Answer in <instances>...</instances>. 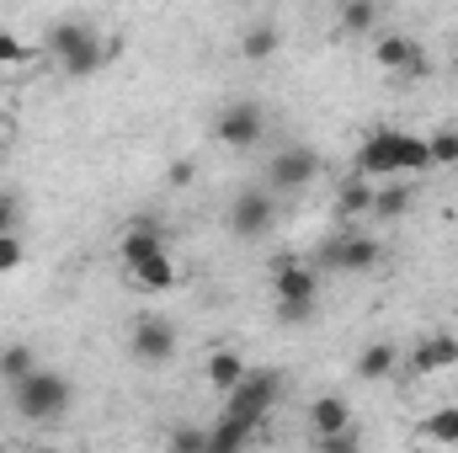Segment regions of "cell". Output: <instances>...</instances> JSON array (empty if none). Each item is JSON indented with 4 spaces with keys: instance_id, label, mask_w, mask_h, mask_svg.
Instances as JSON below:
<instances>
[{
    "instance_id": "6da1fadb",
    "label": "cell",
    "mask_w": 458,
    "mask_h": 453,
    "mask_svg": "<svg viewBox=\"0 0 458 453\" xmlns=\"http://www.w3.org/2000/svg\"><path fill=\"white\" fill-rule=\"evenodd\" d=\"M11 400H16V416L32 422V427H48V422H64L70 406H75V384L54 368H32L27 379L11 384Z\"/></svg>"
},
{
    "instance_id": "7a4b0ae2",
    "label": "cell",
    "mask_w": 458,
    "mask_h": 453,
    "mask_svg": "<svg viewBox=\"0 0 458 453\" xmlns=\"http://www.w3.org/2000/svg\"><path fill=\"white\" fill-rule=\"evenodd\" d=\"M48 54H54V64H59L70 81H91L97 70H107V54H113V48H107L86 21L64 16V21L48 27Z\"/></svg>"
},
{
    "instance_id": "3957f363",
    "label": "cell",
    "mask_w": 458,
    "mask_h": 453,
    "mask_svg": "<svg viewBox=\"0 0 458 453\" xmlns=\"http://www.w3.org/2000/svg\"><path fill=\"white\" fill-rule=\"evenodd\" d=\"M272 299H277V321H288V326L315 321V310H320V272L310 261H299V256L277 261L272 267Z\"/></svg>"
},
{
    "instance_id": "277c9868",
    "label": "cell",
    "mask_w": 458,
    "mask_h": 453,
    "mask_svg": "<svg viewBox=\"0 0 458 453\" xmlns=\"http://www.w3.org/2000/svg\"><path fill=\"white\" fill-rule=\"evenodd\" d=\"M277 400H283V373H277V368H245V379H240L234 389H225V411L256 422V427H261V416H267Z\"/></svg>"
},
{
    "instance_id": "5b68a950",
    "label": "cell",
    "mask_w": 458,
    "mask_h": 453,
    "mask_svg": "<svg viewBox=\"0 0 458 453\" xmlns=\"http://www.w3.org/2000/svg\"><path fill=\"white\" fill-rule=\"evenodd\" d=\"M277 219V198L272 187H245L234 203H229V235L234 240H261Z\"/></svg>"
},
{
    "instance_id": "8992f818",
    "label": "cell",
    "mask_w": 458,
    "mask_h": 453,
    "mask_svg": "<svg viewBox=\"0 0 458 453\" xmlns=\"http://www.w3.org/2000/svg\"><path fill=\"white\" fill-rule=\"evenodd\" d=\"M128 352L144 363V368H160L176 357V326L165 315H139L133 331H128Z\"/></svg>"
},
{
    "instance_id": "52a82bcc",
    "label": "cell",
    "mask_w": 458,
    "mask_h": 453,
    "mask_svg": "<svg viewBox=\"0 0 458 453\" xmlns=\"http://www.w3.org/2000/svg\"><path fill=\"white\" fill-rule=\"evenodd\" d=\"M315 171H320V155L304 150V144H288V150L272 155V166H267V187H272V192H299V187L315 182Z\"/></svg>"
},
{
    "instance_id": "ba28073f",
    "label": "cell",
    "mask_w": 458,
    "mask_h": 453,
    "mask_svg": "<svg viewBox=\"0 0 458 453\" xmlns=\"http://www.w3.org/2000/svg\"><path fill=\"white\" fill-rule=\"evenodd\" d=\"M373 59H378V70H389V75H411V81H421L432 64H427V48L416 43V38H405V32H384L378 43H373Z\"/></svg>"
},
{
    "instance_id": "9c48e42d",
    "label": "cell",
    "mask_w": 458,
    "mask_h": 453,
    "mask_svg": "<svg viewBox=\"0 0 458 453\" xmlns=\"http://www.w3.org/2000/svg\"><path fill=\"white\" fill-rule=\"evenodd\" d=\"M320 261L336 267V272H373V267L384 261V245H378L373 235H331Z\"/></svg>"
},
{
    "instance_id": "30bf717a",
    "label": "cell",
    "mask_w": 458,
    "mask_h": 453,
    "mask_svg": "<svg viewBox=\"0 0 458 453\" xmlns=\"http://www.w3.org/2000/svg\"><path fill=\"white\" fill-rule=\"evenodd\" d=\"M261 107L256 102H229L225 113H219V123H214V133H219V144H229V150H250V144H261Z\"/></svg>"
},
{
    "instance_id": "8fae6325",
    "label": "cell",
    "mask_w": 458,
    "mask_h": 453,
    "mask_svg": "<svg viewBox=\"0 0 458 453\" xmlns=\"http://www.w3.org/2000/svg\"><path fill=\"white\" fill-rule=\"evenodd\" d=\"M357 176H400L394 160V128H378L357 144Z\"/></svg>"
},
{
    "instance_id": "7c38bea8",
    "label": "cell",
    "mask_w": 458,
    "mask_h": 453,
    "mask_svg": "<svg viewBox=\"0 0 458 453\" xmlns=\"http://www.w3.org/2000/svg\"><path fill=\"white\" fill-rule=\"evenodd\" d=\"M128 272H133V288H144V294H171L182 283V267L171 261V251H155V256L133 261Z\"/></svg>"
},
{
    "instance_id": "4fadbf2b",
    "label": "cell",
    "mask_w": 458,
    "mask_h": 453,
    "mask_svg": "<svg viewBox=\"0 0 458 453\" xmlns=\"http://www.w3.org/2000/svg\"><path fill=\"white\" fill-rule=\"evenodd\" d=\"M411 368H416V373H443V368H458V337H448V331L427 337L416 352H411Z\"/></svg>"
},
{
    "instance_id": "5bb4252c",
    "label": "cell",
    "mask_w": 458,
    "mask_h": 453,
    "mask_svg": "<svg viewBox=\"0 0 458 453\" xmlns=\"http://www.w3.org/2000/svg\"><path fill=\"white\" fill-rule=\"evenodd\" d=\"M261 427L256 422H245V416H229V411H219V422L208 427V453H240L250 438H256Z\"/></svg>"
},
{
    "instance_id": "9a60e30c",
    "label": "cell",
    "mask_w": 458,
    "mask_h": 453,
    "mask_svg": "<svg viewBox=\"0 0 458 453\" xmlns=\"http://www.w3.org/2000/svg\"><path fill=\"white\" fill-rule=\"evenodd\" d=\"M342 427H352V406L342 395H320L310 406V438H326V432H342Z\"/></svg>"
},
{
    "instance_id": "2e32d148",
    "label": "cell",
    "mask_w": 458,
    "mask_h": 453,
    "mask_svg": "<svg viewBox=\"0 0 458 453\" xmlns=\"http://www.w3.org/2000/svg\"><path fill=\"white\" fill-rule=\"evenodd\" d=\"M394 368H400V352H394V341H373V346H362V352H357V379H368V384L389 379Z\"/></svg>"
},
{
    "instance_id": "e0dca14e",
    "label": "cell",
    "mask_w": 458,
    "mask_h": 453,
    "mask_svg": "<svg viewBox=\"0 0 458 453\" xmlns=\"http://www.w3.org/2000/svg\"><path fill=\"white\" fill-rule=\"evenodd\" d=\"M123 267H133V261H144V256H155V251H165V235L155 225H133L128 235H123Z\"/></svg>"
},
{
    "instance_id": "ac0fdd59",
    "label": "cell",
    "mask_w": 458,
    "mask_h": 453,
    "mask_svg": "<svg viewBox=\"0 0 458 453\" xmlns=\"http://www.w3.org/2000/svg\"><path fill=\"white\" fill-rule=\"evenodd\" d=\"M240 379H245V357H240L234 346H219V352L208 357V384L225 395V389H234Z\"/></svg>"
},
{
    "instance_id": "d6986e66",
    "label": "cell",
    "mask_w": 458,
    "mask_h": 453,
    "mask_svg": "<svg viewBox=\"0 0 458 453\" xmlns=\"http://www.w3.org/2000/svg\"><path fill=\"white\" fill-rule=\"evenodd\" d=\"M394 160H400V176H405V171H427V166H432V150H427L421 133H400V128H394Z\"/></svg>"
},
{
    "instance_id": "ffe728a7",
    "label": "cell",
    "mask_w": 458,
    "mask_h": 453,
    "mask_svg": "<svg viewBox=\"0 0 458 453\" xmlns=\"http://www.w3.org/2000/svg\"><path fill=\"white\" fill-rule=\"evenodd\" d=\"M277 43H283V38H277V27H272V21H250V27H245V38H240V54H245V59H272V54H277Z\"/></svg>"
},
{
    "instance_id": "44dd1931",
    "label": "cell",
    "mask_w": 458,
    "mask_h": 453,
    "mask_svg": "<svg viewBox=\"0 0 458 453\" xmlns=\"http://www.w3.org/2000/svg\"><path fill=\"white\" fill-rule=\"evenodd\" d=\"M32 368H38V352H32L27 341H11V346H0V379H5V384L27 379Z\"/></svg>"
},
{
    "instance_id": "7402d4cb",
    "label": "cell",
    "mask_w": 458,
    "mask_h": 453,
    "mask_svg": "<svg viewBox=\"0 0 458 453\" xmlns=\"http://www.w3.org/2000/svg\"><path fill=\"white\" fill-rule=\"evenodd\" d=\"M378 27V0H342V32L362 38Z\"/></svg>"
},
{
    "instance_id": "603a6c76",
    "label": "cell",
    "mask_w": 458,
    "mask_h": 453,
    "mask_svg": "<svg viewBox=\"0 0 458 453\" xmlns=\"http://www.w3.org/2000/svg\"><path fill=\"white\" fill-rule=\"evenodd\" d=\"M411 209V192L405 187H373V214L378 219H400Z\"/></svg>"
},
{
    "instance_id": "cb8c5ba5",
    "label": "cell",
    "mask_w": 458,
    "mask_h": 453,
    "mask_svg": "<svg viewBox=\"0 0 458 453\" xmlns=\"http://www.w3.org/2000/svg\"><path fill=\"white\" fill-rule=\"evenodd\" d=\"M342 214H373V187H368L362 176L342 187Z\"/></svg>"
},
{
    "instance_id": "d4e9b609",
    "label": "cell",
    "mask_w": 458,
    "mask_h": 453,
    "mask_svg": "<svg viewBox=\"0 0 458 453\" xmlns=\"http://www.w3.org/2000/svg\"><path fill=\"white\" fill-rule=\"evenodd\" d=\"M21 261H27V245L16 240V229H5V235H0V278H11Z\"/></svg>"
},
{
    "instance_id": "484cf974",
    "label": "cell",
    "mask_w": 458,
    "mask_h": 453,
    "mask_svg": "<svg viewBox=\"0 0 458 453\" xmlns=\"http://www.w3.org/2000/svg\"><path fill=\"white\" fill-rule=\"evenodd\" d=\"M427 150H432V166H458V133H432L427 139Z\"/></svg>"
},
{
    "instance_id": "4316f807",
    "label": "cell",
    "mask_w": 458,
    "mask_h": 453,
    "mask_svg": "<svg viewBox=\"0 0 458 453\" xmlns=\"http://www.w3.org/2000/svg\"><path fill=\"white\" fill-rule=\"evenodd\" d=\"M427 438H432V443H458V411L427 416Z\"/></svg>"
},
{
    "instance_id": "83f0119b",
    "label": "cell",
    "mask_w": 458,
    "mask_h": 453,
    "mask_svg": "<svg viewBox=\"0 0 458 453\" xmlns=\"http://www.w3.org/2000/svg\"><path fill=\"white\" fill-rule=\"evenodd\" d=\"M27 59H32V48H27L16 32H0V64H5V70H16V64H27Z\"/></svg>"
},
{
    "instance_id": "f1b7e54d",
    "label": "cell",
    "mask_w": 458,
    "mask_h": 453,
    "mask_svg": "<svg viewBox=\"0 0 458 453\" xmlns=\"http://www.w3.org/2000/svg\"><path fill=\"white\" fill-rule=\"evenodd\" d=\"M357 443H362V438H357V427H342V432H326V438H315V449H320V453H352Z\"/></svg>"
},
{
    "instance_id": "f546056e",
    "label": "cell",
    "mask_w": 458,
    "mask_h": 453,
    "mask_svg": "<svg viewBox=\"0 0 458 453\" xmlns=\"http://www.w3.org/2000/svg\"><path fill=\"white\" fill-rule=\"evenodd\" d=\"M171 449H182V453H208V432H198V427H176V432H171Z\"/></svg>"
},
{
    "instance_id": "4dcf8cb0",
    "label": "cell",
    "mask_w": 458,
    "mask_h": 453,
    "mask_svg": "<svg viewBox=\"0 0 458 453\" xmlns=\"http://www.w3.org/2000/svg\"><path fill=\"white\" fill-rule=\"evenodd\" d=\"M187 182H192V160H176L171 166V187H187Z\"/></svg>"
},
{
    "instance_id": "1f68e13d",
    "label": "cell",
    "mask_w": 458,
    "mask_h": 453,
    "mask_svg": "<svg viewBox=\"0 0 458 453\" xmlns=\"http://www.w3.org/2000/svg\"><path fill=\"white\" fill-rule=\"evenodd\" d=\"M5 229H16V209H11V198L0 192V235H5Z\"/></svg>"
},
{
    "instance_id": "d6a6232c",
    "label": "cell",
    "mask_w": 458,
    "mask_h": 453,
    "mask_svg": "<svg viewBox=\"0 0 458 453\" xmlns=\"http://www.w3.org/2000/svg\"><path fill=\"white\" fill-rule=\"evenodd\" d=\"M0 81H5V64H0Z\"/></svg>"
}]
</instances>
